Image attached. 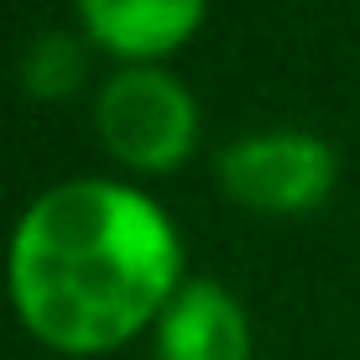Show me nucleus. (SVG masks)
Wrapping results in <instances>:
<instances>
[{"label":"nucleus","instance_id":"3","mask_svg":"<svg viewBox=\"0 0 360 360\" xmlns=\"http://www.w3.org/2000/svg\"><path fill=\"white\" fill-rule=\"evenodd\" d=\"M219 178L230 198L256 209H308L329 193L334 183V157L319 136L297 131H271V136H245L219 157Z\"/></svg>","mask_w":360,"mask_h":360},{"label":"nucleus","instance_id":"6","mask_svg":"<svg viewBox=\"0 0 360 360\" xmlns=\"http://www.w3.org/2000/svg\"><path fill=\"white\" fill-rule=\"evenodd\" d=\"M79 73H84L79 42H73V37H63V32H53V37H42V42L32 47V58H27V68H21V79H27L32 94L53 99V94L73 89V84H79Z\"/></svg>","mask_w":360,"mask_h":360},{"label":"nucleus","instance_id":"1","mask_svg":"<svg viewBox=\"0 0 360 360\" xmlns=\"http://www.w3.org/2000/svg\"><path fill=\"white\" fill-rule=\"evenodd\" d=\"M178 240L136 188L79 178L47 188L11 240L21 319L63 350H105L167 297Z\"/></svg>","mask_w":360,"mask_h":360},{"label":"nucleus","instance_id":"2","mask_svg":"<svg viewBox=\"0 0 360 360\" xmlns=\"http://www.w3.org/2000/svg\"><path fill=\"white\" fill-rule=\"evenodd\" d=\"M94 115L105 141L136 167H172L193 146V99L157 68H120Z\"/></svg>","mask_w":360,"mask_h":360},{"label":"nucleus","instance_id":"4","mask_svg":"<svg viewBox=\"0 0 360 360\" xmlns=\"http://www.w3.org/2000/svg\"><path fill=\"white\" fill-rule=\"evenodd\" d=\"M162 360H245V319L214 282H188L162 314Z\"/></svg>","mask_w":360,"mask_h":360},{"label":"nucleus","instance_id":"5","mask_svg":"<svg viewBox=\"0 0 360 360\" xmlns=\"http://www.w3.org/2000/svg\"><path fill=\"white\" fill-rule=\"evenodd\" d=\"M84 21L115 53H162L193 32L204 0H79Z\"/></svg>","mask_w":360,"mask_h":360}]
</instances>
